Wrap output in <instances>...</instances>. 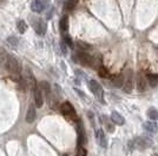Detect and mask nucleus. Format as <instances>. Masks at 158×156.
<instances>
[{
	"label": "nucleus",
	"mask_w": 158,
	"mask_h": 156,
	"mask_svg": "<svg viewBox=\"0 0 158 156\" xmlns=\"http://www.w3.org/2000/svg\"><path fill=\"white\" fill-rule=\"evenodd\" d=\"M59 28L63 33H66L69 29V18L67 15H64L59 21Z\"/></svg>",
	"instance_id": "nucleus-18"
},
{
	"label": "nucleus",
	"mask_w": 158,
	"mask_h": 156,
	"mask_svg": "<svg viewBox=\"0 0 158 156\" xmlns=\"http://www.w3.org/2000/svg\"><path fill=\"white\" fill-rule=\"evenodd\" d=\"M60 111H61L63 115H64L66 119H69V120H71V121H76V120H77L76 109H74V107H73L70 102H67V101L64 102V103L60 106Z\"/></svg>",
	"instance_id": "nucleus-2"
},
{
	"label": "nucleus",
	"mask_w": 158,
	"mask_h": 156,
	"mask_svg": "<svg viewBox=\"0 0 158 156\" xmlns=\"http://www.w3.org/2000/svg\"><path fill=\"white\" fill-rule=\"evenodd\" d=\"M111 121L114 124H117V126H123V124L125 123L124 117L122 116L119 113H117V111H113L111 114Z\"/></svg>",
	"instance_id": "nucleus-15"
},
{
	"label": "nucleus",
	"mask_w": 158,
	"mask_h": 156,
	"mask_svg": "<svg viewBox=\"0 0 158 156\" xmlns=\"http://www.w3.org/2000/svg\"><path fill=\"white\" fill-rule=\"evenodd\" d=\"M39 87L43 93H45L47 96H50V94H51V85L47 81H41L39 84Z\"/></svg>",
	"instance_id": "nucleus-19"
},
{
	"label": "nucleus",
	"mask_w": 158,
	"mask_h": 156,
	"mask_svg": "<svg viewBox=\"0 0 158 156\" xmlns=\"http://www.w3.org/2000/svg\"><path fill=\"white\" fill-rule=\"evenodd\" d=\"M136 86H137L138 92H144L146 89V79H145V75L143 74V72H139L138 74H137Z\"/></svg>",
	"instance_id": "nucleus-10"
},
{
	"label": "nucleus",
	"mask_w": 158,
	"mask_h": 156,
	"mask_svg": "<svg viewBox=\"0 0 158 156\" xmlns=\"http://www.w3.org/2000/svg\"><path fill=\"white\" fill-rule=\"evenodd\" d=\"M7 2V0H0V5H5Z\"/></svg>",
	"instance_id": "nucleus-31"
},
{
	"label": "nucleus",
	"mask_w": 158,
	"mask_h": 156,
	"mask_svg": "<svg viewBox=\"0 0 158 156\" xmlns=\"http://www.w3.org/2000/svg\"><path fill=\"white\" fill-rule=\"evenodd\" d=\"M96 136H97V141H98L99 146H100L102 148H106V147H107V138H106L103 129L97 130V131H96Z\"/></svg>",
	"instance_id": "nucleus-12"
},
{
	"label": "nucleus",
	"mask_w": 158,
	"mask_h": 156,
	"mask_svg": "<svg viewBox=\"0 0 158 156\" xmlns=\"http://www.w3.org/2000/svg\"><path fill=\"white\" fill-rule=\"evenodd\" d=\"M7 41H8L12 46H17L18 44H19V40L17 39L15 37H10V38H7Z\"/></svg>",
	"instance_id": "nucleus-26"
},
{
	"label": "nucleus",
	"mask_w": 158,
	"mask_h": 156,
	"mask_svg": "<svg viewBox=\"0 0 158 156\" xmlns=\"http://www.w3.org/2000/svg\"><path fill=\"white\" fill-rule=\"evenodd\" d=\"M146 79H148V81L150 82V85H151V87H156L158 84V74H149L148 76H146Z\"/></svg>",
	"instance_id": "nucleus-23"
},
{
	"label": "nucleus",
	"mask_w": 158,
	"mask_h": 156,
	"mask_svg": "<svg viewBox=\"0 0 158 156\" xmlns=\"http://www.w3.org/2000/svg\"><path fill=\"white\" fill-rule=\"evenodd\" d=\"M73 59L83 66H89V65L91 66V62H92V57H91L89 53L81 52V51L77 53V54L73 57Z\"/></svg>",
	"instance_id": "nucleus-5"
},
{
	"label": "nucleus",
	"mask_w": 158,
	"mask_h": 156,
	"mask_svg": "<svg viewBox=\"0 0 158 156\" xmlns=\"http://www.w3.org/2000/svg\"><path fill=\"white\" fill-rule=\"evenodd\" d=\"M98 74L102 76V78H106V76H109V72L106 69L105 67H103V66H100L98 69Z\"/></svg>",
	"instance_id": "nucleus-25"
},
{
	"label": "nucleus",
	"mask_w": 158,
	"mask_h": 156,
	"mask_svg": "<svg viewBox=\"0 0 158 156\" xmlns=\"http://www.w3.org/2000/svg\"><path fill=\"white\" fill-rule=\"evenodd\" d=\"M66 44L65 42H64V41H61V42H60V47H61V51H63V53H64V54H66V53H67V47H66Z\"/></svg>",
	"instance_id": "nucleus-30"
},
{
	"label": "nucleus",
	"mask_w": 158,
	"mask_h": 156,
	"mask_svg": "<svg viewBox=\"0 0 158 156\" xmlns=\"http://www.w3.org/2000/svg\"><path fill=\"white\" fill-rule=\"evenodd\" d=\"M5 67H6L7 72H10L11 74H19L21 71L20 62L13 55H7L6 61H5Z\"/></svg>",
	"instance_id": "nucleus-1"
},
{
	"label": "nucleus",
	"mask_w": 158,
	"mask_h": 156,
	"mask_svg": "<svg viewBox=\"0 0 158 156\" xmlns=\"http://www.w3.org/2000/svg\"><path fill=\"white\" fill-rule=\"evenodd\" d=\"M51 0H33L31 4V10L34 13H41L50 5Z\"/></svg>",
	"instance_id": "nucleus-4"
},
{
	"label": "nucleus",
	"mask_w": 158,
	"mask_h": 156,
	"mask_svg": "<svg viewBox=\"0 0 158 156\" xmlns=\"http://www.w3.org/2000/svg\"><path fill=\"white\" fill-rule=\"evenodd\" d=\"M148 116H149V119H151L152 121H156V120H158V111L156 108L151 107L148 111Z\"/></svg>",
	"instance_id": "nucleus-24"
},
{
	"label": "nucleus",
	"mask_w": 158,
	"mask_h": 156,
	"mask_svg": "<svg viewBox=\"0 0 158 156\" xmlns=\"http://www.w3.org/2000/svg\"><path fill=\"white\" fill-rule=\"evenodd\" d=\"M152 156H158V154H152Z\"/></svg>",
	"instance_id": "nucleus-32"
},
{
	"label": "nucleus",
	"mask_w": 158,
	"mask_h": 156,
	"mask_svg": "<svg viewBox=\"0 0 158 156\" xmlns=\"http://www.w3.org/2000/svg\"><path fill=\"white\" fill-rule=\"evenodd\" d=\"M76 46H77V48H78L79 51H81V52H86V51H89L91 48V46L89 45V44H86V42H84V41H77Z\"/></svg>",
	"instance_id": "nucleus-22"
},
{
	"label": "nucleus",
	"mask_w": 158,
	"mask_h": 156,
	"mask_svg": "<svg viewBox=\"0 0 158 156\" xmlns=\"http://www.w3.org/2000/svg\"><path fill=\"white\" fill-rule=\"evenodd\" d=\"M105 126H106V129L109 130V133H113L114 131V126L112 123H110L109 121H105Z\"/></svg>",
	"instance_id": "nucleus-27"
},
{
	"label": "nucleus",
	"mask_w": 158,
	"mask_h": 156,
	"mask_svg": "<svg viewBox=\"0 0 158 156\" xmlns=\"http://www.w3.org/2000/svg\"><path fill=\"white\" fill-rule=\"evenodd\" d=\"M25 76H26V84H30L32 87H34L35 85H38V84H37V80H35V78H34V75H33L32 71H31L30 68H26Z\"/></svg>",
	"instance_id": "nucleus-16"
},
{
	"label": "nucleus",
	"mask_w": 158,
	"mask_h": 156,
	"mask_svg": "<svg viewBox=\"0 0 158 156\" xmlns=\"http://www.w3.org/2000/svg\"><path fill=\"white\" fill-rule=\"evenodd\" d=\"M78 147L79 146H84V143L86 141V136H85V130H84V127L81 122L78 124Z\"/></svg>",
	"instance_id": "nucleus-14"
},
{
	"label": "nucleus",
	"mask_w": 158,
	"mask_h": 156,
	"mask_svg": "<svg viewBox=\"0 0 158 156\" xmlns=\"http://www.w3.org/2000/svg\"><path fill=\"white\" fill-rule=\"evenodd\" d=\"M17 29L19 31L20 34H24L27 31V24L25 20H18L17 22Z\"/></svg>",
	"instance_id": "nucleus-21"
},
{
	"label": "nucleus",
	"mask_w": 158,
	"mask_h": 156,
	"mask_svg": "<svg viewBox=\"0 0 158 156\" xmlns=\"http://www.w3.org/2000/svg\"><path fill=\"white\" fill-rule=\"evenodd\" d=\"M33 27H34V31L38 35H44L46 33L47 26L46 22L41 19H37L34 22H33Z\"/></svg>",
	"instance_id": "nucleus-9"
},
{
	"label": "nucleus",
	"mask_w": 158,
	"mask_h": 156,
	"mask_svg": "<svg viewBox=\"0 0 158 156\" xmlns=\"http://www.w3.org/2000/svg\"><path fill=\"white\" fill-rule=\"evenodd\" d=\"M135 147L139 150H144L146 148H150L152 146V141L150 138H148V137H144V136H138L135 138Z\"/></svg>",
	"instance_id": "nucleus-6"
},
{
	"label": "nucleus",
	"mask_w": 158,
	"mask_h": 156,
	"mask_svg": "<svg viewBox=\"0 0 158 156\" xmlns=\"http://www.w3.org/2000/svg\"><path fill=\"white\" fill-rule=\"evenodd\" d=\"M78 156H86V149L83 146L78 147Z\"/></svg>",
	"instance_id": "nucleus-28"
},
{
	"label": "nucleus",
	"mask_w": 158,
	"mask_h": 156,
	"mask_svg": "<svg viewBox=\"0 0 158 156\" xmlns=\"http://www.w3.org/2000/svg\"><path fill=\"white\" fill-rule=\"evenodd\" d=\"M35 116H37L35 106H34V104H30V106H28V109H27V111H26V116H25L26 122L27 123H32L33 121L35 120Z\"/></svg>",
	"instance_id": "nucleus-11"
},
{
	"label": "nucleus",
	"mask_w": 158,
	"mask_h": 156,
	"mask_svg": "<svg viewBox=\"0 0 158 156\" xmlns=\"http://www.w3.org/2000/svg\"><path fill=\"white\" fill-rule=\"evenodd\" d=\"M89 88H90V91L94 94V96L98 99L100 102L104 103V98H103L104 91H103V87L100 86V84H98L96 80H90V81H89Z\"/></svg>",
	"instance_id": "nucleus-3"
},
{
	"label": "nucleus",
	"mask_w": 158,
	"mask_h": 156,
	"mask_svg": "<svg viewBox=\"0 0 158 156\" xmlns=\"http://www.w3.org/2000/svg\"><path fill=\"white\" fill-rule=\"evenodd\" d=\"M77 4H78V0H66L64 8H65V11H72L76 8Z\"/></svg>",
	"instance_id": "nucleus-20"
},
{
	"label": "nucleus",
	"mask_w": 158,
	"mask_h": 156,
	"mask_svg": "<svg viewBox=\"0 0 158 156\" xmlns=\"http://www.w3.org/2000/svg\"><path fill=\"white\" fill-rule=\"evenodd\" d=\"M144 129L151 134H156L158 131V124L155 122V121H148V122H144L143 124Z\"/></svg>",
	"instance_id": "nucleus-13"
},
{
	"label": "nucleus",
	"mask_w": 158,
	"mask_h": 156,
	"mask_svg": "<svg viewBox=\"0 0 158 156\" xmlns=\"http://www.w3.org/2000/svg\"><path fill=\"white\" fill-rule=\"evenodd\" d=\"M33 96H34V103L35 107L41 108L44 104V99H43V92L40 89L39 85H35L33 87Z\"/></svg>",
	"instance_id": "nucleus-7"
},
{
	"label": "nucleus",
	"mask_w": 158,
	"mask_h": 156,
	"mask_svg": "<svg viewBox=\"0 0 158 156\" xmlns=\"http://www.w3.org/2000/svg\"><path fill=\"white\" fill-rule=\"evenodd\" d=\"M111 82L114 87L120 88L122 86L124 85V78H123V75H120V74H118V75H113L111 79Z\"/></svg>",
	"instance_id": "nucleus-17"
},
{
	"label": "nucleus",
	"mask_w": 158,
	"mask_h": 156,
	"mask_svg": "<svg viewBox=\"0 0 158 156\" xmlns=\"http://www.w3.org/2000/svg\"><path fill=\"white\" fill-rule=\"evenodd\" d=\"M133 89V72L131 69L126 71V76L124 79V92L131 93Z\"/></svg>",
	"instance_id": "nucleus-8"
},
{
	"label": "nucleus",
	"mask_w": 158,
	"mask_h": 156,
	"mask_svg": "<svg viewBox=\"0 0 158 156\" xmlns=\"http://www.w3.org/2000/svg\"><path fill=\"white\" fill-rule=\"evenodd\" d=\"M64 40H65L64 42H65L66 45H67V46H70V47H73V42H72V40H71V38H70L69 35H65V37H64Z\"/></svg>",
	"instance_id": "nucleus-29"
}]
</instances>
